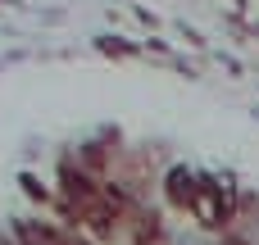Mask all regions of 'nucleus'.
Returning a JSON list of instances; mask_svg holds the SVG:
<instances>
[{"label": "nucleus", "instance_id": "nucleus-1", "mask_svg": "<svg viewBox=\"0 0 259 245\" xmlns=\"http://www.w3.org/2000/svg\"><path fill=\"white\" fill-rule=\"evenodd\" d=\"M237 205H241V186L223 173H200V191L191 205V223L209 236H228L237 223Z\"/></svg>", "mask_w": 259, "mask_h": 245}, {"label": "nucleus", "instance_id": "nucleus-2", "mask_svg": "<svg viewBox=\"0 0 259 245\" xmlns=\"http://www.w3.org/2000/svg\"><path fill=\"white\" fill-rule=\"evenodd\" d=\"M123 241H127V245H168V241H173V232H168L164 214L146 200V205H137V209L123 218Z\"/></svg>", "mask_w": 259, "mask_h": 245}, {"label": "nucleus", "instance_id": "nucleus-3", "mask_svg": "<svg viewBox=\"0 0 259 245\" xmlns=\"http://www.w3.org/2000/svg\"><path fill=\"white\" fill-rule=\"evenodd\" d=\"M159 191L168 200L173 214L191 218V205H196V191H200V168H187V164H173L164 177H159Z\"/></svg>", "mask_w": 259, "mask_h": 245}, {"label": "nucleus", "instance_id": "nucleus-4", "mask_svg": "<svg viewBox=\"0 0 259 245\" xmlns=\"http://www.w3.org/2000/svg\"><path fill=\"white\" fill-rule=\"evenodd\" d=\"M14 241L18 245H68V227L55 223V218H14Z\"/></svg>", "mask_w": 259, "mask_h": 245}, {"label": "nucleus", "instance_id": "nucleus-5", "mask_svg": "<svg viewBox=\"0 0 259 245\" xmlns=\"http://www.w3.org/2000/svg\"><path fill=\"white\" fill-rule=\"evenodd\" d=\"M18 182H23V195H27L32 205H41V209H55V200H59V195H55V191H50V186H46L41 177H32V173H23Z\"/></svg>", "mask_w": 259, "mask_h": 245}, {"label": "nucleus", "instance_id": "nucleus-6", "mask_svg": "<svg viewBox=\"0 0 259 245\" xmlns=\"http://www.w3.org/2000/svg\"><path fill=\"white\" fill-rule=\"evenodd\" d=\"M0 245H18V241H14V232H0Z\"/></svg>", "mask_w": 259, "mask_h": 245}]
</instances>
